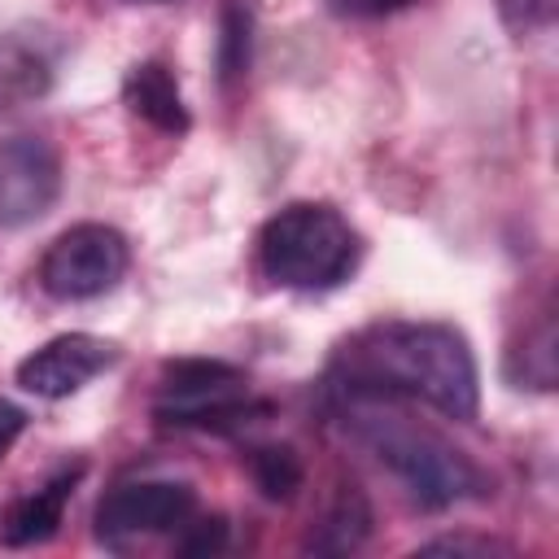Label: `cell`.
<instances>
[{"mask_svg":"<svg viewBox=\"0 0 559 559\" xmlns=\"http://www.w3.org/2000/svg\"><path fill=\"white\" fill-rule=\"evenodd\" d=\"M415 0H328V9L336 17H389V13H402Z\"/></svg>","mask_w":559,"mask_h":559,"instance_id":"cell-16","label":"cell"},{"mask_svg":"<svg viewBox=\"0 0 559 559\" xmlns=\"http://www.w3.org/2000/svg\"><path fill=\"white\" fill-rule=\"evenodd\" d=\"M52 87V61L39 44L22 35L0 39V109H17L39 100Z\"/></svg>","mask_w":559,"mask_h":559,"instance_id":"cell-11","label":"cell"},{"mask_svg":"<svg viewBox=\"0 0 559 559\" xmlns=\"http://www.w3.org/2000/svg\"><path fill=\"white\" fill-rule=\"evenodd\" d=\"M218 74L223 83H236L249 70V44H253V13L245 0L223 4V26H218Z\"/></svg>","mask_w":559,"mask_h":559,"instance_id":"cell-13","label":"cell"},{"mask_svg":"<svg viewBox=\"0 0 559 559\" xmlns=\"http://www.w3.org/2000/svg\"><path fill=\"white\" fill-rule=\"evenodd\" d=\"M253 411L262 406L249 402L245 371L210 358L170 362L157 389V419L179 428H236Z\"/></svg>","mask_w":559,"mask_h":559,"instance_id":"cell-4","label":"cell"},{"mask_svg":"<svg viewBox=\"0 0 559 559\" xmlns=\"http://www.w3.org/2000/svg\"><path fill=\"white\" fill-rule=\"evenodd\" d=\"M118 362V345L92 332H66L52 336L48 345H39L35 354H26L17 362V384L35 397H70L79 393L87 380H96L100 371H109Z\"/></svg>","mask_w":559,"mask_h":559,"instance_id":"cell-8","label":"cell"},{"mask_svg":"<svg viewBox=\"0 0 559 559\" xmlns=\"http://www.w3.org/2000/svg\"><path fill=\"white\" fill-rule=\"evenodd\" d=\"M122 100L135 118H144L148 127L166 131V135H183L188 131V105L179 96V83L170 74V66L162 61H140L127 70L122 79Z\"/></svg>","mask_w":559,"mask_h":559,"instance_id":"cell-10","label":"cell"},{"mask_svg":"<svg viewBox=\"0 0 559 559\" xmlns=\"http://www.w3.org/2000/svg\"><path fill=\"white\" fill-rule=\"evenodd\" d=\"M550 9H555V0H502V17L520 35L533 31V26H546L550 22Z\"/></svg>","mask_w":559,"mask_h":559,"instance_id":"cell-15","label":"cell"},{"mask_svg":"<svg viewBox=\"0 0 559 559\" xmlns=\"http://www.w3.org/2000/svg\"><path fill=\"white\" fill-rule=\"evenodd\" d=\"M493 555V550H507V546H498V542H476V537H437V542H428L424 546V555Z\"/></svg>","mask_w":559,"mask_h":559,"instance_id":"cell-18","label":"cell"},{"mask_svg":"<svg viewBox=\"0 0 559 559\" xmlns=\"http://www.w3.org/2000/svg\"><path fill=\"white\" fill-rule=\"evenodd\" d=\"M127 266H131V249L118 227L79 223L48 245V253L39 262V284L57 301H92V297L118 288Z\"/></svg>","mask_w":559,"mask_h":559,"instance_id":"cell-5","label":"cell"},{"mask_svg":"<svg viewBox=\"0 0 559 559\" xmlns=\"http://www.w3.org/2000/svg\"><path fill=\"white\" fill-rule=\"evenodd\" d=\"M362 437L371 441L380 463H389L397 472V480L424 507H450V502H463V498L480 493V472L428 428L362 415Z\"/></svg>","mask_w":559,"mask_h":559,"instance_id":"cell-3","label":"cell"},{"mask_svg":"<svg viewBox=\"0 0 559 559\" xmlns=\"http://www.w3.org/2000/svg\"><path fill=\"white\" fill-rule=\"evenodd\" d=\"M367 524H371V515H367V502L358 498V493H345L336 507H332V515H328V542H319L323 550H354L362 537H367Z\"/></svg>","mask_w":559,"mask_h":559,"instance_id":"cell-14","label":"cell"},{"mask_svg":"<svg viewBox=\"0 0 559 559\" xmlns=\"http://www.w3.org/2000/svg\"><path fill=\"white\" fill-rule=\"evenodd\" d=\"M336 371L349 397H419L463 424L480 411L472 345L445 323H376L341 349Z\"/></svg>","mask_w":559,"mask_h":559,"instance_id":"cell-1","label":"cell"},{"mask_svg":"<svg viewBox=\"0 0 559 559\" xmlns=\"http://www.w3.org/2000/svg\"><path fill=\"white\" fill-rule=\"evenodd\" d=\"M61 197V157L39 135L0 144V227L39 223Z\"/></svg>","mask_w":559,"mask_h":559,"instance_id":"cell-7","label":"cell"},{"mask_svg":"<svg viewBox=\"0 0 559 559\" xmlns=\"http://www.w3.org/2000/svg\"><path fill=\"white\" fill-rule=\"evenodd\" d=\"M197 515V493L183 480H135L118 485L96 507V537L105 546H127L135 537L179 533Z\"/></svg>","mask_w":559,"mask_h":559,"instance_id":"cell-6","label":"cell"},{"mask_svg":"<svg viewBox=\"0 0 559 559\" xmlns=\"http://www.w3.org/2000/svg\"><path fill=\"white\" fill-rule=\"evenodd\" d=\"M22 428H26V411L0 397V459L13 450V441L22 437Z\"/></svg>","mask_w":559,"mask_h":559,"instance_id":"cell-19","label":"cell"},{"mask_svg":"<svg viewBox=\"0 0 559 559\" xmlns=\"http://www.w3.org/2000/svg\"><path fill=\"white\" fill-rule=\"evenodd\" d=\"M188 528H192V537H183V542H179V550H183V555L218 550V546H223V537H227L223 520H201V524H192V520H188Z\"/></svg>","mask_w":559,"mask_h":559,"instance_id":"cell-17","label":"cell"},{"mask_svg":"<svg viewBox=\"0 0 559 559\" xmlns=\"http://www.w3.org/2000/svg\"><path fill=\"white\" fill-rule=\"evenodd\" d=\"M249 472H253V485L262 489V498H271V502H284L301 489V463L288 445H258L249 454Z\"/></svg>","mask_w":559,"mask_h":559,"instance_id":"cell-12","label":"cell"},{"mask_svg":"<svg viewBox=\"0 0 559 559\" xmlns=\"http://www.w3.org/2000/svg\"><path fill=\"white\" fill-rule=\"evenodd\" d=\"M74 480H79V467L57 472L48 485L13 498L4 507V515H0V546H35V542H48L61 528V515H66V502L74 493Z\"/></svg>","mask_w":559,"mask_h":559,"instance_id":"cell-9","label":"cell"},{"mask_svg":"<svg viewBox=\"0 0 559 559\" xmlns=\"http://www.w3.org/2000/svg\"><path fill=\"white\" fill-rule=\"evenodd\" d=\"M358 231L319 201H293L275 210L258 231V266L271 284L293 293H328L358 266Z\"/></svg>","mask_w":559,"mask_h":559,"instance_id":"cell-2","label":"cell"}]
</instances>
